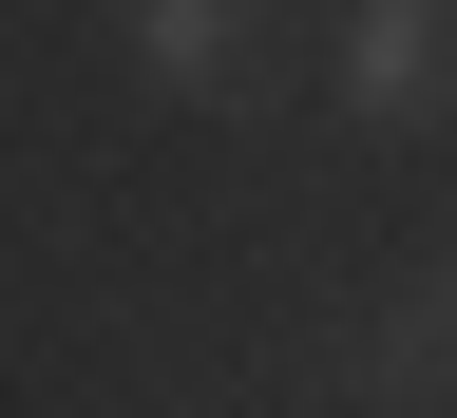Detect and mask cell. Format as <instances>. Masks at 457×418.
Returning a JSON list of instances; mask_svg holds the SVG:
<instances>
[{
    "mask_svg": "<svg viewBox=\"0 0 457 418\" xmlns=\"http://www.w3.org/2000/svg\"><path fill=\"white\" fill-rule=\"evenodd\" d=\"M362 399H457V285H400V305H362V362H343Z\"/></svg>",
    "mask_w": 457,
    "mask_h": 418,
    "instance_id": "3957f363",
    "label": "cell"
},
{
    "mask_svg": "<svg viewBox=\"0 0 457 418\" xmlns=\"http://www.w3.org/2000/svg\"><path fill=\"white\" fill-rule=\"evenodd\" d=\"M438 285H457V266H438Z\"/></svg>",
    "mask_w": 457,
    "mask_h": 418,
    "instance_id": "277c9868",
    "label": "cell"
},
{
    "mask_svg": "<svg viewBox=\"0 0 457 418\" xmlns=\"http://www.w3.org/2000/svg\"><path fill=\"white\" fill-rule=\"evenodd\" d=\"M324 77H343V114H381V134L457 114V0H362V20H324Z\"/></svg>",
    "mask_w": 457,
    "mask_h": 418,
    "instance_id": "7a4b0ae2",
    "label": "cell"
},
{
    "mask_svg": "<svg viewBox=\"0 0 457 418\" xmlns=\"http://www.w3.org/2000/svg\"><path fill=\"white\" fill-rule=\"evenodd\" d=\"M114 57H134L153 95H191V114H267L286 95V20H248V0H134Z\"/></svg>",
    "mask_w": 457,
    "mask_h": 418,
    "instance_id": "6da1fadb",
    "label": "cell"
}]
</instances>
